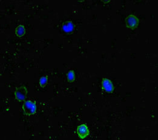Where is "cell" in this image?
I'll list each match as a JSON object with an SVG mask.
<instances>
[{"instance_id":"1","label":"cell","mask_w":158,"mask_h":140,"mask_svg":"<svg viewBox=\"0 0 158 140\" xmlns=\"http://www.w3.org/2000/svg\"><path fill=\"white\" fill-rule=\"evenodd\" d=\"M22 109L23 111V113L25 115L31 116L33 115L34 114L36 113L37 107L35 102L31 100H27L24 101L23 104Z\"/></svg>"},{"instance_id":"2","label":"cell","mask_w":158,"mask_h":140,"mask_svg":"<svg viewBox=\"0 0 158 140\" xmlns=\"http://www.w3.org/2000/svg\"><path fill=\"white\" fill-rule=\"evenodd\" d=\"M28 94V90L25 86H21L17 87L14 92L15 98L19 102L24 101L27 98Z\"/></svg>"},{"instance_id":"3","label":"cell","mask_w":158,"mask_h":140,"mask_svg":"<svg viewBox=\"0 0 158 140\" xmlns=\"http://www.w3.org/2000/svg\"><path fill=\"white\" fill-rule=\"evenodd\" d=\"M139 19L133 15H130L126 18V25L127 28L134 29L136 28L139 24Z\"/></svg>"},{"instance_id":"4","label":"cell","mask_w":158,"mask_h":140,"mask_svg":"<svg viewBox=\"0 0 158 140\" xmlns=\"http://www.w3.org/2000/svg\"><path fill=\"white\" fill-rule=\"evenodd\" d=\"M77 133L79 138L81 140H83L85 138L90 134V131L87 125L85 124H82L77 127Z\"/></svg>"},{"instance_id":"5","label":"cell","mask_w":158,"mask_h":140,"mask_svg":"<svg viewBox=\"0 0 158 140\" xmlns=\"http://www.w3.org/2000/svg\"><path fill=\"white\" fill-rule=\"evenodd\" d=\"M102 89L104 91L108 93H112L114 89V87L113 84L109 79L104 78L102 79Z\"/></svg>"},{"instance_id":"6","label":"cell","mask_w":158,"mask_h":140,"mask_svg":"<svg viewBox=\"0 0 158 140\" xmlns=\"http://www.w3.org/2000/svg\"><path fill=\"white\" fill-rule=\"evenodd\" d=\"M74 25L72 21H67L63 24V30L66 33H70L74 29Z\"/></svg>"},{"instance_id":"7","label":"cell","mask_w":158,"mask_h":140,"mask_svg":"<svg viewBox=\"0 0 158 140\" xmlns=\"http://www.w3.org/2000/svg\"><path fill=\"white\" fill-rule=\"evenodd\" d=\"M15 35L18 37H23L26 33V29L23 25H19L15 30Z\"/></svg>"},{"instance_id":"8","label":"cell","mask_w":158,"mask_h":140,"mask_svg":"<svg viewBox=\"0 0 158 140\" xmlns=\"http://www.w3.org/2000/svg\"><path fill=\"white\" fill-rule=\"evenodd\" d=\"M67 78L69 82L72 83L75 79V74L73 70H70L67 74Z\"/></svg>"},{"instance_id":"9","label":"cell","mask_w":158,"mask_h":140,"mask_svg":"<svg viewBox=\"0 0 158 140\" xmlns=\"http://www.w3.org/2000/svg\"><path fill=\"white\" fill-rule=\"evenodd\" d=\"M48 77H43L40 79V85L42 88H44L46 87V86L48 84Z\"/></svg>"}]
</instances>
